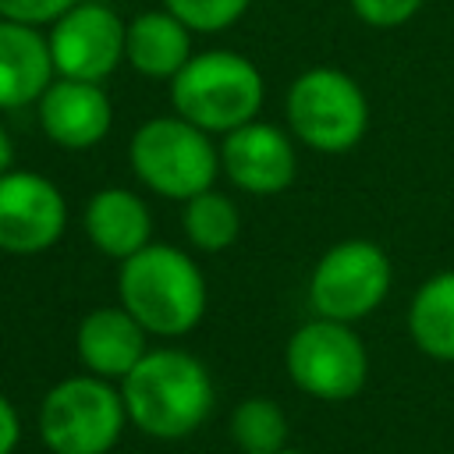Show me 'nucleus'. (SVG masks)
<instances>
[{"instance_id":"nucleus-13","label":"nucleus","mask_w":454,"mask_h":454,"mask_svg":"<svg viewBox=\"0 0 454 454\" xmlns=\"http://www.w3.org/2000/svg\"><path fill=\"white\" fill-rule=\"evenodd\" d=\"M78 358L92 376L103 380H124L145 348V326L124 309V305H103L92 309L82 323H78Z\"/></svg>"},{"instance_id":"nucleus-25","label":"nucleus","mask_w":454,"mask_h":454,"mask_svg":"<svg viewBox=\"0 0 454 454\" xmlns=\"http://www.w3.org/2000/svg\"><path fill=\"white\" fill-rule=\"evenodd\" d=\"M280 454H301V450H287V447H284V450H280Z\"/></svg>"},{"instance_id":"nucleus-16","label":"nucleus","mask_w":454,"mask_h":454,"mask_svg":"<svg viewBox=\"0 0 454 454\" xmlns=\"http://www.w3.org/2000/svg\"><path fill=\"white\" fill-rule=\"evenodd\" d=\"M192 57V28L163 11H142L128 21L124 60L145 78H174Z\"/></svg>"},{"instance_id":"nucleus-4","label":"nucleus","mask_w":454,"mask_h":454,"mask_svg":"<svg viewBox=\"0 0 454 454\" xmlns=\"http://www.w3.org/2000/svg\"><path fill=\"white\" fill-rule=\"evenodd\" d=\"M135 177L163 199H192L213 188L220 170V153L209 142V131L195 128L184 117H153L138 124L128 145Z\"/></svg>"},{"instance_id":"nucleus-20","label":"nucleus","mask_w":454,"mask_h":454,"mask_svg":"<svg viewBox=\"0 0 454 454\" xmlns=\"http://www.w3.org/2000/svg\"><path fill=\"white\" fill-rule=\"evenodd\" d=\"M163 4L192 32H223L248 11L252 0H163Z\"/></svg>"},{"instance_id":"nucleus-24","label":"nucleus","mask_w":454,"mask_h":454,"mask_svg":"<svg viewBox=\"0 0 454 454\" xmlns=\"http://www.w3.org/2000/svg\"><path fill=\"white\" fill-rule=\"evenodd\" d=\"M14 167V142L7 135V128L0 124V174H7Z\"/></svg>"},{"instance_id":"nucleus-9","label":"nucleus","mask_w":454,"mask_h":454,"mask_svg":"<svg viewBox=\"0 0 454 454\" xmlns=\"http://www.w3.org/2000/svg\"><path fill=\"white\" fill-rule=\"evenodd\" d=\"M50 57L60 78L74 82H103L121 60L128 46V25L106 4L78 0L67 14L50 25Z\"/></svg>"},{"instance_id":"nucleus-2","label":"nucleus","mask_w":454,"mask_h":454,"mask_svg":"<svg viewBox=\"0 0 454 454\" xmlns=\"http://www.w3.org/2000/svg\"><path fill=\"white\" fill-rule=\"evenodd\" d=\"M121 305L156 337H181L206 312V277L192 255L174 245L149 241L117 270Z\"/></svg>"},{"instance_id":"nucleus-8","label":"nucleus","mask_w":454,"mask_h":454,"mask_svg":"<svg viewBox=\"0 0 454 454\" xmlns=\"http://www.w3.org/2000/svg\"><path fill=\"white\" fill-rule=\"evenodd\" d=\"M390 291V259L376 241L348 238L326 248L309 277V301L316 316L355 323L380 309Z\"/></svg>"},{"instance_id":"nucleus-23","label":"nucleus","mask_w":454,"mask_h":454,"mask_svg":"<svg viewBox=\"0 0 454 454\" xmlns=\"http://www.w3.org/2000/svg\"><path fill=\"white\" fill-rule=\"evenodd\" d=\"M18 440H21V422H18V411H14V404H11V401L0 394V454H14Z\"/></svg>"},{"instance_id":"nucleus-5","label":"nucleus","mask_w":454,"mask_h":454,"mask_svg":"<svg viewBox=\"0 0 454 454\" xmlns=\"http://www.w3.org/2000/svg\"><path fill=\"white\" fill-rule=\"evenodd\" d=\"M128 408L103 376H67L39 408V433L53 454H106L121 440Z\"/></svg>"},{"instance_id":"nucleus-17","label":"nucleus","mask_w":454,"mask_h":454,"mask_svg":"<svg viewBox=\"0 0 454 454\" xmlns=\"http://www.w3.org/2000/svg\"><path fill=\"white\" fill-rule=\"evenodd\" d=\"M408 333L436 362H454V270L433 273L411 298Z\"/></svg>"},{"instance_id":"nucleus-19","label":"nucleus","mask_w":454,"mask_h":454,"mask_svg":"<svg viewBox=\"0 0 454 454\" xmlns=\"http://www.w3.org/2000/svg\"><path fill=\"white\" fill-rule=\"evenodd\" d=\"M231 440L245 454H280L287 443V419L277 401L248 397L231 411Z\"/></svg>"},{"instance_id":"nucleus-7","label":"nucleus","mask_w":454,"mask_h":454,"mask_svg":"<svg viewBox=\"0 0 454 454\" xmlns=\"http://www.w3.org/2000/svg\"><path fill=\"white\" fill-rule=\"evenodd\" d=\"M284 365L298 390L319 401H348L365 383L369 355L351 323L319 316L291 333Z\"/></svg>"},{"instance_id":"nucleus-1","label":"nucleus","mask_w":454,"mask_h":454,"mask_svg":"<svg viewBox=\"0 0 454 454\" xmlns=\"http://www.w3.org/2000/svg\"><path fill=\"white\" fill-rule=\"evenodd\" d=\"M121 397L128 419L156 436L181 440L195 433L213 408V380L209 369L177 348L145 351L142 362L121 380Z\"/></svg>"},{"instance_id":"nucleus-10","label":"nucleus","mask_w":454,"mask_h":454,"mask_svg":"<svg viewBox=\"0 0 454 454\" xmlns=\"http://www.w3.org/2000/svg\"><path fill=\"white\" fill-rule=\"evenodd\" d=\"M67 227V202L53 181L32 170L0 174V252H46Z\"/></svg>"},{"instance_id":"nucleus-18","label":"nucleus","mask_w":454,"mask_h":454,"mask_svg":"<svg viewBox=\"0 0 454 454\" xmlns=\"http://www.w3.org/2000/svg\"><path fill=\"white\" fill-rule=\"evenodd\" d=\"M181 223H184V238L199 252H223L241 234V213H238L234 199H227L223 192H213V188L184 199Z\"/></svg>"},{"instance_id":"nucleus-12","label":"nucleus","mask_w":454,"mask_h":454,"mask_svg":"<svg viewBox=\"0 0 454 454\" xmlns=\"http://www.w3.org/2000/svg\"><path fill=\"white\" fill-rule=\"evenodd\" d=\"M110 121H114V106L99 82L57 78L39 96V124L46 138L60 149H74V153L92 149L96 142L106 138Z\"/></svg>"},{"instance_id":"nucleus-3","label":"nucleus","mask_w":454,"mask_h":454,"mask_svg":"<svg viewBox=\"0 0 454 454\" xmlns=\"http://www.w3.org/2000/svg\"><path fill=\"white\" fill-rule=\"evenodd\" d=\"M174 114L202 131H234L255 121L262 106L259 67L234 50H206L188 57V64L170 78Z\"/></svg>"},{"instance_id":"nucleus-11","label":"nucleus","mask_w":454,"mask_h":454,"mask_svg":"<svg viewBox=\"0 0 454 454\" xmlns=\"http://www.w3.org/2000/svg\"><path fill=\"white\" fill-rule=\"evenodd\" d=\"M220 167L248 195H277L294 181L298 153L287 131L266 121H248L223 135Z\"/></svg>"},{"instance_id":"nucleus-21","label":"nucleus","mask_w":454,"mask_h":454,"mask_svg":"<svg viewBox=\"0 0 454 454\" xmlns=\"http://www.w3.org/2000/svg\"><path fill=\"white\" fill-rule=\"evenodd\" d=\"M351 11L372 28H397L415 18L422 0H348Z\"/></svg>"},{"instance_id":"nucleus-14","label":"nucleus","mask_w":454,"mask_h":454,"mask_svg":"<svg viewBox=\"0 0 454 454\" xmlns=\"http://www.w3.org/2000/svg\"><path fill=\"white\" fill-rule=\"evenodd\" d=\"M53 82L50 43L39 28L0 18V110L39 103Z\"/></svg>"},{"instance_id":"nucleus-15","label":"nucleus","mask_w":454,"mask_h":454,"mask_svg":"<svg viewBox=\"0 0 454 454\" xmlns=\"http://www.w3.org/2000/svg\"><path fill=\"white\" fill-rule=\"evenodd\" d=\"M82 227H85V238L92 241V248H99L103 255L124 262L128 255H135L138 248L149 245L153 220H149L145 202L135 192H128V188H99L85 202Z\"/></svg>"},{"instance_id":"nucleus-22","label":"nucleus","mask_w":454,"mask_h":454,"mask_svg":"<svg viewBox=\"0 0 454 454\" xmlns=\"http://www.w3.org/2000/svg\"><path fill=\"white\" fill-rule=\"evenodd\" d=\"M78 0H0V18L21 21V25H53L60 14H67Z\"/></svg>"},{"instance_id":"nucleus-6","label":"nucleus","mask_w":454,"mask_h":454,"mask_svg":"<svg viewBox=\"0 0 454 454\" xmlns=\"http://www.w3.org/2000/svg\"><path fill=\"white\" fill-rule=\"evenodd\" d=\"M284 114L291 135L316 153H348L362 142L369 103L358 82L337 67H312L287 89Z\"/></svg>"}]
</instances>
